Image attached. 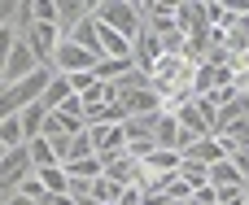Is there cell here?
Masks as SVG:
<instances>
[{
	"label": "cell",
	"instance_id": "d4e9b609",
	"mask_svg": "<svg viewBox=\"0 0 249 205\" xmlns=\"http://www.w3.org/2000/svg\"><path fill=\"white\" fill-rule=\"evenodd\" d=\"M245 96H249V87H245Z\"/></svg>",
	"mask_w": 249,
	"mask_h": 205
},
{
	"label": "cell",
	"instance_id": "9a60e30c",
	"mask_svg": "<svg viewBox=\"0 0 249 205\" xmlns=\"http://www.w3.org/2000/svg\"><path fill=\"white\" fill-rule=\"evenodd\" d=\"M70 39H74L79 48H88V52H96V57H101V22H96V13H92V17H88Z\"/></svg>",
	"mask_w": 249,
	"mask_h": 205
},
{
	"label": "cell",
	"instance_id": "277c9868",
	"mask_svg": "<svg viewBox=\"0 0 249 205\" xmlns=\"http://www.w3.org/2000/svg\"><path fill=\"white\" fill-rule=\"evenodd\" d=\"M31 175H35L31 144H26V149H9V153H0V197L22 192V184H26Z\"/></svg>",
	"mask_w": 249,
	"mask_h": 205
},
{
	"label": "cell",
	"instance_id": "5bb4252c",
	"mask_svg": "<svg viewBox=\"0 0 249 205\" xmlns=\"http://www.w3.org/2000/svg\"><path fill=\"white\" fill-rule=\"evenodd\" d=\"M26 144H31V136H26L22 118H0V153H9V149H26Z\"/></svg>",
	"mask_w": 249,
	"mask_h": 205
},
{
	"label": "cell",
	"instance_id": "e0dca14e",
	"mask_svg": "<svg viewBox=\"0 0 249 205\" xmlns=\"http://www.w3.org/2000/svg\"><path fill=\"white\" fill-rule=\"evenodd\" d=\"M31 162H35V171H48V166H61V157H57V149H53V140H31Z\"/></svg>",
	"mask_w": 249,
	"mask_h": 205
},
{
	"label": "cell",
	"instance_id": "9c48e42d",
	"mask_svg": "<svg viewBox=\"0 0 249 205\" xmlns=\"http://www.w3.org/2000/svg\"><path fill=\"white\" fill-rule=\"evenodd\" d=\"M131 57H136V70H144V74H153L158 70V61L166 57V48H162V39L144 26L140 35H136V48H131Z\"/></svg>",
	"mask_w": 249,
	"mask_h": 205
},
{
	"label": "cell",
	"instance_id": "2e32d148",
	"mask_svg": "<svg viewBox=\"0 0 249 205\" xmlns=\"http://www.w3.org/2000/svg\"><path fill=\"white\" fill-rule=\"evenodd\" d=\"M70 96H74V87H70V79H66V74H57V79L48 83V92H44V105H48V109L57 114V109H61V105H66Z\"/></svg>",
	"mask_w": 249,
	"mask_h": 205
},
{
	"label": "cell",
	"instance_id": "8992f818",
	"mask_svg": "<svg viewBox=\"0 0 249 205\" xmlns=\"http://www.w3.org/2000/svg\"><path fill=\"white\" fill-rule=\"evenodd\" d=\"M153 127H158V118H127V122H123V131H127V153H131L136 162H144L149 153H158Z\"/></svg>",
	"mask_w": 249,
	"mask_h": 205
},
{
	"label": "cell",
	"instance_id": "7402d4cb",
	"mask_svg": "<svg viewBox=\"0 0 249 205\" xmlns=\"http://www.w3.org/2000/svg\"><path fill=\"white\" fill-rule=\"evenodd\" d=\"M0 205H39V201H31L26 192H13V197H0Z\"/></svg>",
	"mask_w": 249,
	"mask_h": 205
},
{
	"label": "cell",
	"instance_id": "6da1fadb",
	"mask_svg": "<svg viewBox=\"0 0 249 205\" xmlns=\"http://www.w3.org/2000/svg\"><path fill=\"white\" fill-rule=\"evenodd\" d=\"M53 79H57V70H53V66H44L39 74L22 79V83H13V87H0V118H18V114H26L31 105H39Z\"/></svg>",
	"mask_w": 249,
	"mask_h": 205
},
{
	"label": "cell",
	"instance_id": "ba28073f",
	"mask_svg": "<svg viewBox=\"0 0 249 205\" xmlns=\"http://www.w3.org/2000/svg\"><path fill=\"white\" fill-rule=\"evenodd\" d=\"M153 136H158V149H171V153H184V149L197 140V136H188V131L179 127V118H175V114H158Z\"/></svg>",
	"mask_w": 249,
	"mask_h": 205
},
{
	"label": "cell",
	"instance_id": "44dd1931",
	"mask_svg": "<svg viewBox=\"0 0 249 205\" xmlns=\"http://www.w3.org/2000/svg\"><path fill=\"white\" fill-rule=\"evenodd\" d=\"M179 179L193 188V192H201V188H210V171L206 166H193V162H184V171H179Z\"/></svg>",
	"mask_w": 249,
	"mask_h": 205
},
{
	"label": "cell",
	"instance_id": "ffe728a7",
	"mask_svg": "<svg viewBox=\"0 0 249 205\" xmlns=\"http://www.w3.org/2000/svg\"><path fill=\"white\" fill-rule=\"evenodd\" d=\"M92 197H96L101 205H123V188H118L114 179H105V175H101V179L92 184Z\"/></svg>",
	"mask_w": 249,
	"mask_h": 205
},
{
	"label": "cell",
	"instance_id": "7c38bea8",
	"mask_svg": "<svg viewBox=\"0 0 249 205\" xmlns=\"http://www.w3.org/2000/svg\"><path fill=\"white\" fill-rule=\"evenodd\" d=\"M241 184H249V179H245V171H241L232 157H223L219 166H210V188L223 192V188H241Z\"/></svg>",
	"mask_w": 249,
	"mask_h": 205
},
{
	"label": "cell",
	"instance_id": "cb8c5ba5",
	"mask_svg": "<svg viewBox=\"0 0 249 205\" xmlns=\"http://www.w3.org/2000/svg\"><path fill=\"white\" fill-rule=\"evenodd\" d=\"M79 205H101V201H96V197H83V201H79Z\"/></svg>",
	"mask_w": 249,
	"mask_h": 205
},
{
	"label": "cell",
	"instance_id": "484cf974",
	"mask_svg": "<svg viewBox=\"0 0 249 205\" xmlns=\"http://www.w3.org/2000/svg\"><path fill=\"white\" fill-rule=\"evenodd\" d=\"M245 205H249V201H245Z\"/></svg>",
	"mask_w": 249,
	"mask_h": 205
},
{
	"label": "cell",
	"instance_id": "603a6c76",
	"mask_svg": "<svg viewBox=\"0 0 249 205\" xmlns=\"http://www.w3.org/2000/svg\"><path fill=\"white\" fill-rule=\"evenodd\" d=\"M39 205H79V201H74L70 192H66V197H53V192H48V197H44V201H39Z\"/></svg>",
	"mask_w": 249,
	"mask_h": 205
},
{
	"label": "cell",
	"instance_id": "8fae6325",
	"mask_svg": "<svg viewBox=\"0 0 249 205\" xmlns=\"http://www.w3.org/2000/svg\"><path fill=\"white\" fill-rule=\"evenodd\" d=\"M175 118H179V127H184L188 136H197V140H206V136H214V127H210V118L201 114V105H197V96H193V101H184V105L175 109Z\"/></svg>",
	"mask_w": 249,
	"mask_h": 205
},
{
	"label": "cell",
	"instance_id": "3957f363",
	"mask_svg": "<svg viewBox=\"0 0 249 205\" xmlns=\"http://www.w3.org/2000/svg\"><path fill=\"white\" fill-rule=\"evenodd\" d=\"M96 17H101L105 26H114L118 35H127L131 44H136V35L144 31V9H140V4H127V0H101V4H96Z\"/></svg>",
	"mask_w": 249,
	"mask_h": 205
},
{
	"label": "cell",
	"instance_id": "5b68a950",
	"mask_svg": "<svg viewBox=\"0 0 249 205\" xmlns=\"http://www.w3.org/2000/svg\"><path fill=\"white\" fill-rule=\"evenodd\" d=\"M22 39L35 48L39 66H53V70H57V52H61V44H66L61 26H53V22H31V26L22 31Z\"/></svg>",
	"mask_w": 249,
	"mask_h": 205
},
{
	"label": "cell",
	"instance_id": "ac0fdd59",
	"mask_svg": "<svg viewBox=\"0 0 249 205\" xmlns=\"http://www.w3.org/2000/svg\"><path fill=\"white\" fill-rule=\"evenodd\" d=\"M39 179H44V188L53 197H66L70 192V171L66 166H48V171H39Z\"/></svg>",
	"mask_w": 249,
	"mask_h": 205
},
{
	"label": "cell",
	"instance_id": "52a82bcc",
	"mask_svg": "<svg viewBox=\"0 0 249 205\" xmlns=\"http://www.w3.org/2000/svg\"><path fill=\"white\" fill-rule=\"evenodd\" d=\"M96 66H101V57L79 48L74 39H66L61 52H57V74H83V70H96Z\"/></svg>",
	"mask_w": 249,
	"mask_h": 205
},
{
	"label": "cell",
	"instance_id": "7a4b0ae2",
	"mask_svg": "<svg viewBox=\"0 0 249 205\" xmlns=\"http://www.w3.org/2000/svg\"><path fill=\"white\" fill-rule=\"evenodd\" d=\"M44 66H39V57H35V48L26 44V39H9L4 44V61H0V87H13V83H22V79H31V74H39Z\"/></svg>",
	"mask_w": 249,
	"mask_h": 205
},
{
	"label": "cell",
	"instance_id": "30bf717a",
	"mask_svg": "<svg viewBox=\"0 0 249 205\" xmlns=\"http://www.w3.org/2000/svg\"><path fill=\"white\" fill-rule=\"evenodd\" d=\"M223 157H228V144H223L219 136H206V140H193V144L184 149V162H193V166H206V171H210V166H219Z\"/></svg>",
	"mask_w": 249,
	"mask_h": 205
},
{
	"label": "cell",
	"instance_id": "d6986e66",
	"mask_svg": "<svg viewBox=\"0 0 249 205\" xmlns=\"http://www.w3.org/2000/svg\"><path fill=\"white\" fill-rule=\"evenodd\" d=\"M66 171H70V179H88V184H92V179L105 175V162H101V157H83V162H70Z\"/></svg>",
	"mask_w": 249,
	"mask_h": 205
},
{
	"label": "cell",
	"instance_id": "4fadbf2b",
	"mask_svg": "<svg viewBox=\"0 0 249 205\" xmlns=\"http://www.w3.org/2000/svg\"><path fill=\"white\" fill-rule=\"evenodd\" d=\"M131 70H136V57H105V61L96 66V79H101V83H123Z\"/></svg>",
	"mask_w": 249,
	"mask_h": 205
}]
</instances>
